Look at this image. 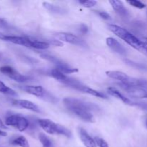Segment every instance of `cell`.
I'll use <instances>...</instances> for the list:
<instances>
[{
	"label": "cell",
	"mask_w": 147,
	"mask_h": 147,
	"mask_svg": "<svg viewBox=\"0 0 147 147\" xmlns=\"http://www.w3.org/2000/svg\"><path fill=\"white\" fill-rule=\"evenodd\" d=\"M42 5L46 9H47L48 11H51V12L55 13V14H64L65 13H67V10L65 9L62 8V7H59V6H55L53 5V4H50L48 2H43Z\"/></svg>",
	"instance_id": "obj_18"
},
{
	"label": "cell",
	"mask_w": 147,
	"mask_h": 147,
	"mask_svg": "<svg viewBox=\"0 0 147 147\" xmlns=\"http://www.w3.org/2000/svg\"><path fill=\"white\" fill-rule=\"evenodd\" d=\"M53 36L55 40H59L60 42H65L70 43L72 45H76L83 46V47L86 45V43L83 40L71 33L57 32Z\"/></svg>",
	"instance_id": "obj_9"
},
{
	"label": "cell",
	"mask_w": 147,
	"mask_h": 147,
	"mask_svg": "<svg viewBox=\"0 0 147 147\" xmlns=\"http://www.w3.org/2000/svg\"><path fill=\"white\" fill-rule=\"evenodd\" d=\"M5 37H6L5 34H4L3 33H1V32H0V40H5Z\"/></svg>",
	"instance_id": "obj_31"
},
{
	"label": "cell",
	"mask_w": 147,
	"mask_h": 147,
	"mask_svg": "<svg viewBox=\"0 0 147 147\" xmlns=\"http://www.w3.org/2000/svg\"><path fill=\"white\" fill-rule=\"evenodd\" d=\"M95 142H96V145L99 147H109V144L107 142L104 140L103 139L100 137H95L94 138Z\"/></svg>",
	"instance_id": "obj_25"
},
{
	"label": "cell",
	"mask_w": 147,
	"mask_h": 147,
	"mask_svg": "<svg viewBox=\"0 0 147 147\" xmlns=\"http://www.w3.org/2000/svg\"><path fill=\"white\" fill-rule=\"evenodd\" d=\"M12 104L14 106H17L21 109H27V110L31 111L36 112V113H40V110L38 106L34 103L33 102L27 100H21V99H17L12 101Z\"/></svg>",
	"instance_id": "obj_13"
},
{
	"label": "cell",
	"mask_w": 147,
	"mask_h": 147,
	"mask_svg": "<svg viewBox=\"0 0 147 147\" xmlns=\"http://www.w3.org/2000/svg\"><path fill=\"white\" fill-rule=\"evenodd\" d=\"M50 75L52 77L54 78L55 80H57V81L60 82V83H63V84L66 85V86H69V87L70 88L76 86V85L81 83L80 81H78V80H76V79L73 78L69 77L67 75L63 73L61 71H60L58 69L56 68V67L55 69H53V70L50 71Z\"/></svg>",
	"instance_id": "obj_8"
},
{
	"label": "cell",
	"mask_w": 147,
	"mask_h": 147,
	"mask_svg": "<svg viewBox=\"0 0 147 147\" xmlns=\"http://www.w3.org/2000/svg\"><path fill=\"white\" fill-rule=\"evenodd\" d=\"M108 93H109L110 96H113V97L119 99V100H121L122 102L125 103V104L130 105V106H134V103L131 101V100L129 98L126 97L125 96H123L119 90H118L117 89L113 87H109L107 89Z\"/></svg>",
	"instance_id": "obj_16"
},
{
	"label": "cell",
	"mask_w": 147,
	"mask_h": 147,
	"mask_svg": "<svg viewBox=\"0 0 147 147\" xmlns=\"http://www.w3.org/2000/svg\"><path fill=\"white\" fill-rule=\"evenodd\" d=\"M1 55H0V60H1Z\"/></svg>",
	"instance_id": "obj_35"
},
{
	"label": "cell",
	"mask_w": 147,
	"mask_h": 147,
	"mask_svg": "<svg viewBox=\"0 0 147 147\" xmlns=\"http://www.w3.org/2000/svg\"><path fill=\"white\" fill-rule=\"evenodd\" d=\"M5 41L14 43V44L22 45L24 47L32 48L33 40L27 37H19V36H7L6 35Z\"/></svg>",
	"instance_id": "obj_11"
},
{
	"label": "cell",
	"mask_w": 147,
	"mask_h": 147,
	"mask_svg": "<svg viewBox=\"0 0 147 147\" xmlns=\"http://www.w3.org/2000/svg\"><path fill=\"white\" fill-rule=\"evenodd\" d=\"M0 128H1V129H7V126H5V124H4V122L2 121V120L1 119V118H0Z\"/></svg>",
	"instance_id": "obj_30"
},
{
	"label": "cell",
	"mask_w": 147,
	"mask_h": 147,
	"mask_svg": "<svg viewBox=\"0 0 147 147\" xmlns=\"http://www.w3.org/2000/svg\"><path fill=\"white\" fill-rule=\"evenodd\" d=\"M88 31V28L87 25H86L85 24H80V32L83 34H87Z\"/></svg>",
	"instance_id": "obj_28"
},
{
	"label": "cell",
	"mask_w": 147,
	"mask_h": 147,
	"mask_svg": "<svg viewBox=\"0 0 147 147\" xmlns=\"http://www.w3.org/2000/svg\"><path fill=\"white\" fill-rule=\"evenodd\" d=\"M20 88L22 90L25 91L26 93H29V94L32 95V96H36V97L41 98L45 99L47 101L55 103L57 100L55 97L53 96V95L48 93L47 90H45L40 86H23Z\"/></svg>",
	"instance_id": "obj_5"
},
{
	"label": "cell",
	"mask_w": 147,
	"mask_h": 147,
	"mask_svg": "<svg viewBox=\"0 0 147 147\" xmlns=\"http://www.w3.org/2000/svg\"><path fill=\"white\" fill-rule=\"evenodd\" d=\"M47 42L50 44V45H53L54 46H59V47H62V46L63 45V43L62 42L59 41V40H55H55H50V41Z\"/></svg>",
	"instance_id": "obj_27"
},
{
	"label": "cell",
	"mask_w": 147,
	"mask_h": 147,
	"mask_svg": "<svg viewBox=\"0 0 147 147\" xmlns=\"http://www.w3.org/2000/svg\"><path fill=\"white\" fill-rule=\"evenodd\" d=\"M39 125L46 133L51 135H62L70 138L71 136V132L66 129L65 126L56 123L50 119H40L38 120Z\"/></svg>",
	"instance_id": "obj_3"
},
{
	"label": "cell",
	"mask_w": 147,
	"mask_h": 147,
	"mask_svg": "<svg viewBox=\"0 0 147 147\" xmlns=\"http://www.w3.org/2000/svg\"><path fill=\"white\" fill-rule=\"evenodd\" d=\"M50 47V44L47 42L40 41V40H33L32 48L38 49V50H45Z\"/></svg>",
	"instance_id": "obj_22"
},
{
	"label": "cell",
	"mask_w": 147,
	"mask_h": 147,
	"mask_svg": "<svg viewBox=\"0 0 147 147\" xmlns=\"http://www.w3.org/2000/svg\"><path fill=\"white\" fill-rule=\"evenodd\" d=\"M0 93H3V94L8 95V96H17V92L14 91L13 89H11V88L8 87L7 86H6L2 81L0 80Z\"/></svg>",
	"instance_id": "obj_20"
},
{
	"label": "cell",
	"mask_w": 147,
	"mask_h": 147,
	"mask_svg": "<svg viewBox=\"0 0 147 147\" xmlns=\"http://www.w3.org/2000/svg\"><path fill=\"white\" fill-rule=\"evenodd\" d=\"M106 42V45L115 53L122 55H125L127 53L126 48L123 46H122L116 39L113 38V37H107Z\"/></svg>",
	"instance_id": "obj_14"
},
{
	"label": "cell",
	"mask_w": 147,
	"mask_h": 147,
	"mask_svg": "<svg viewBox=\"0 0 147 147\" xmlns=\"http://www.w3.org/2000/svg\"><path fill=\"white\" fill-rule=\"evenodd\" d=\"M109 30L135 50H138L147 57V45L144 42L141 41L139 38L129 32L126 29L116 24H109Z\"/></svg>",
	"instance_id": "obj_2"
},
{
	"label": "cell",
	"mask_w": 147,
	"mask_h": 147,
	"mask_svg": "<svg viewBox=\"0 0 147 147\" xmlns=\"http://www.w3.org/2000/svg\"><path fill=\"white\" fill-rule=\"evenodd\" d=\"M7 24V22L4 20V19L0 18V27H4Z\"/></svg>",
	"instance_id": "obj_29"
},
{
	"label": "cell",
	"mask_w": 147,
	"mask_h": 147,
	"mask_svg": "<svg viewBox=\"0 0 147 147\" xmlns=\"http://www.w3.org/2000/svg\"><path fill=\"white\" fill-rule=\"evenodd\" d=\"M5 124L12 126L20 132H22L29 127V121L20 115H11L6 119Z\"/></svg>",
	"instance_id": "obj_6"
},
{
	"label": "cell",
	"mask_w": 147,
	"mask_h": 147,
	"mask_svg": "<svg viewBox=\"0 0 147 147\" xmlns=\"http://www.w3.org/2000/svg\"><path fill=\"white\" fill-rule=\"evenodd\" d=\"M109 3L111 5L112 8L122 17H127L129 15V11L124 7L123 2L119 0H110Z\"/></svg>",
	"instance_id": "obj_17"
},
{
	"label": "cell",
	"mask_w": 147,
	"mask_h": 147,
	"mask_svg": "<svg viewBox=\"0 0 147 147\" xmlns=\"http://www.w3.org/2000/svg\"><path fill=\"white\" fill-rule=\"evenodd\" d=\"M146 127L147 128V119H146Z\"/></svg>",
	"instance_id": "obj_34"
},
{
	"label": "cell",
	"mask_w": 147,
	"mask_h": 147,
	"mask_svg": "<svg viewBox=\"0 0 147 147\" xmlns=\"http://www.w3.org/2000/svg\"><path fill=\"white\" fill-rule=\"evenodd\" d=\"M78 134L80 139L81 142H83V145L86 147H97L94 139L91 137L90 135L88 134L86 130H84L82 128L78 129Z\"/></svg>",
	"instance_id": "obj_15"
},
{
	"label": "cell",
	"mask_w": 147,
	"mask_h": 147,
	"mask_svg": "<svg viewBox=\"0 0 147 147\" xmlns=\"http://www.w3.org/2000/svg\"><path fill=\"white\" fill-rule=\"evenodd\" d=\"M79 3L86 8H91L96 5L97 1L95 0H83V1H79Z\"/></svg>",
	"instance_id": "obj_24"
},
{
	"label": "cell",
	"mask_w": 147,
	"mask_h": 147,
	"mask_svg": "<svg viewBox=\"0 0 147 147\" xmlns=\"http://www.w3.org/2000/svg\"><path fill=\"white\" fill-rule=\"evenodd\" d=\"M7 136V134L6 133V132L0 130V136Z\"/></svg>",
	"instance_id": "obj_32"
},
{
	"label": "cell",
	"mask_w": 147,
	"mask_h": 147,
	"mask_svg": "<svg viewBox=\"0 0 147 147\" xmlns=\"http://www.w3.org/2000/svg\"><path fill=\"white\" fill-rule=\"evenodd\" d=\"M119 86L131 97L135 98H147V90L144 88L139 86H126L121 83Z\"/></svg>",
	"instance_id": "obj_10"
},
{
	"label": "cell",
	"mask_w": 147,
	"mask_h": 147,
	"mask_svg": "<svg viewBox=\"0 0 147 147\" xmlns=\"http://www.w3.org/2000/svg\"><path fill=\"white\" fill-rule=\"evenodd\" d=\"M63 103L68 111L80 119L88 123L95 122L93 111L97 110L98 106L94 103L75 98H65L63 100Z\"/></svg>",
	"instance_id": "obj_1"
},
{
	"label": "cell",
	"mask_w": 147,
	"mask_h": 147,
	"mask_svg": "<svg viewBox=\"0 0 147 147\" xmlns=\"http://www.w3.org/2000/svg\"><path fill=\"white\" fill-rule=\"evenodd\" d=\"M39 140L41 142L43 147H53V144L49 137L45 136L43 133L40 134L39 135Z\"/></svg>",
	"instance_id": "obj_21"
},
{
	"label": "cell",
	"mask_w": 147,
	"mask_h": 147,
	"mask_svg": "<svg viewBox=\"0 0 147 147\" xmlns=\"http://www.w3.org/2000/svg\"><path fill=\"white\" fill-rule=\"evenodd\" d=\"M98 15L100 16L101 18H103V20H111V17L110 14H108V13L106 12V11H98Z\"/></svg>",
	"instance_id": "obj_26"
},
{
	"label": "cell",
	"mask_w": 147,
	"mask_h": 147,
	"mask_svg": "<svg viewBox=\"0 0 147 147\" xmlns=\"http://www.w3.org/2000/svg\"><path fill=\"white\" fill-rule=\"evenodd\" d=\"M0 72L9 78L14 80V81L17 82V83H24V82H27V80H30V77L21 74L11 66H2V67H0Z\"/></svg>",
	"instance_id": "obj_7"
},
{
	"label": "cell",
	"mask_w": 147,
	"mask_h": 147,
	"mask_svg": "<svg viewBox=\"0 0 147 147\" xmlns=\"http://www.w3.org/2000/svg\"><path fill=\"white\" fill-rule=\"evenodd\" d=\"M127 3L130 5L133 6L134 7L138 9H144L146 7V4H144L142 1H138V0H129V1H127Z\"/></svg>",
	"instance_id": "obj_23"
},
{
	"label": "cell",
	"mask_w": 147,
	"mask_h": 147,
	"mask_svg": "<svg viewBox=\"0 0 147 147\" xmlns=\"http://www.w3.org/2000/svg\"><path fill=\"white\" fill-rule=\"evenodd\" d=\"M145 43L147 45V37L146 38H145Z\"/></svg>",
	"instance_id": "obj_33"
},
{
	"label": "cell",
	"mask_w": 147,
	"mask_h": 147,
	"mask_svg": "<svg viewBox=\"0 0 147 147\" xmlns=\"http://www.w3.org/2000/svg\"><path fill=\"white\" fill-rule=\"evenodd\" d=\"M11 144L20 147H30V144L24 136H20L11 141Z\"/></svg>",
	"instance_id": "obj_19"
},
{
	"label": "cell",
	"mask_w": 147,
	"mask_h": 147,
	"mask_svg": "<svg viewBox=\"0 0 147 147\" xmlns=\"http://www.w3.org/2000/svg\"><path fill=\"white\" fill-rule=\"evenodd\" d=\"M72 88L75 89V90H79V91L83 92V93H88L89 95H91V96H95V97L100 98H103V99H107V96L104 94V93H101L100 91H98V90H94V89L88 87V86H86L85 85H83V83H80V84L76 85V86H73Z\"/></svg>",
	"instance_id": "obj_12"
},
{
	"label": "cell",
	"mask_w": 147,
	"mask_h": 147,
	"mask_svg": "<svg viewBox=\"0 0 147 147\" xmlns=\"http://www.w3.org/2000/svg\"><path fill=\"white\" fill-rule=\"evenodd\" d=\"M106 75L111 78L120 81L121 84L126 85V86H139V87H144L147 85V82L145 80H139L135 78L130 77L126 73L121 71H107Z\"/></svg>",
	"instance_id": "obj_4"
}]
</instances>
